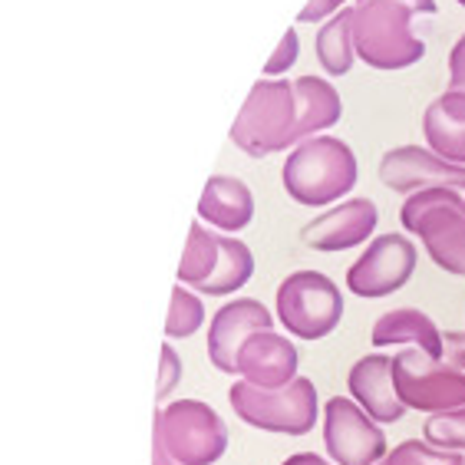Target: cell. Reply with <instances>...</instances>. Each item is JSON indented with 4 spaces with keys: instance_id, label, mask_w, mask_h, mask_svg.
Listing matches in <instances>:
<instances>
[{
    "instance_id": "obj_1",
    "label": "cell",
    "mask_w": 465,
    "mask_h": 465,
    "mask_svg": "<svg viewBox=\"0 0 465 465\" xmlns=\"http://www.w3.org/2000/svg\"><path fill=\"white\" fill-rule=\"evenodd\" d=\"M360 179L357 155L337 135H313L297 143L284 159V192L304 208L337 205L353 192Z\"/></svg>"
},
{
    "instance_id": "obj_2",
    "label": "cell",
    "mask_w": 465,
    "mask_h": 465,
    "mask_svg": "<svg viewBox=\"0 0 465 465\" xmlns=\"http://www.w3.org/2000/svg\"><path fill=\"white\" fill-rule=\"evenodd\" d=\"M400 224L446 274L465 278V202L456 188H422L400 205Z\"/></svg>"
},
{
    "instance_id": "obj_3",
    "label": "cell",
    "mask_w": 465,
    "mask_h": 465,
    "mask_svg": "<svg viewBox=\"0 0 465 465\" xmlns=\"http://www.w3.org/2000/svg\"><path fill=\"white\" fill-rule=\"evenodd\" d=\"M416 10L403 0H357L353 46L373 70H406L426 56V44L412 34Z\"/></svg>"
},
{
    "instance_id": "obj_4",
    "label": "cell",
    "mask_w": 465,
    "mask_h": 465,
    "mask_svg": "<svg viewBox=\"0 0 465 465\" xmlns=\"http://www.w3.org/2000/svg\"><path fill=\"white\" fill-rule=\"evenodd\" d=\"M297 96L291 80H258L232 123V143L251 159L294 149Z\"/></svg>"
},
{
    "instance_id": "obj_5",
    "label": "cell",
    "mask_w": 465,
    "mask_h": 465,
    "mask_svg": "<svg viewBox=\"0 0 465 465\" xmlns=\"http://www.w3.org/2000/svg\"><path fill=\"white\" fill-rule=\"evenodd\" d=\"M228 403L234 416L254 430L278 432V436H307L321 420V400L317 386L307 376H297L294 383L264 390V386L234 383L228 390Z\"/></svg>"
},
{
    "instance_id": "obj_6",
    "label": "cell",
    "mask_w": 465,
    "mask_h": 465,
    "mask_svg": "<svg viewBox=\"0 0 465 465\" xmlns=\"http://www.w3.org/2000/svg\"><path fill=\"white\" fill-rule=\"evenodd\" d=\"M153 446L182 465H215L228 449V426L202 400H175L155 412Z\"/></svg>"
},
{
    "instance_id": "obj_7",
    "label": "cell",
    "mask_w": 465,
    "mask_h": 465,
    "mask_svg": "<svg viewBox=\"0 0 465 465\" xmlns=\"http://www.w3.org/2000/svg\"><path fill=\"white\" fill-rule=\"evenodd\" d=\"M274 313L281 327L301 341H323L343 317V294L321 271H294L278 284Z\"/></svg>"
},
{
    "instance_id": "obj_8",
    "label": "cell",
    "mask_w": 465,
    "mask_h": 465,
    "mask_svg": "<svg viewBox=\"0 0 465 465\" xmlns=\"http://www.w3.org/2000/svg\"><path fill=\"white\" fill-rule=\"evenodd\" d=\"M393 383L406 410L426 412V416L465 406L462 370L416 347H403L393 357Z\"/></svg>"
},
{
    "instance_id": "obj_9",
    "label": "cell",
    "mask_w": 465,
    "mask_h": 465,
    "mask_svg": "<svg viewBox=\"0 0 465 465\" xmlns=\"http://www.w3.org/2000/svg\"><path fill=\"white\" fill-rule=\"evenodd\" d=\"M323 446L333 465H380L386 459V432L350 396H331L323 406Z\"/></svg>"
},
{
    "instance_id": "obj_10",
    "label": "cell",
    "mask_w": 465,
    "mask_h": 465,
    "mask_svg": "<svg viewBox=\"0 0 465 465\" xmlns=\"http://www.w3.org/2000/svg\"><path fill=\"white\" fill-rule=\"evenodd\" d=\"M416 261H420L416 244L406 234H396V232L380 234L347 268L350 294L363 297V301L396 294L416 274Z\"/></svg>"
},
{
    "instance_id": "obj_11",
    "label": "cell",
    "mask_w": 465,
    "mask_h": 465,
    "mask_svg": "<svg viewBox=\"0 0 465 465\" xmlns=\"http://www.w3.org/2000/svg\"><path fill=\"white\" fill-rule=\"evenodd\" d=\"M380 182L403 195L422 192V188L465 192V165L446 162L430 145H396L380 159Z\"/></svg>"
},
{
    "instance_id": "obj_12",
    "label": "cell",
    "mask_w": 465,
    "mask_h": 465,
    "mask_svg": "<svg viewBox=\"0 0 465 465\" xmlns=\"http://www.w3.org/2000/svg\"><path fill=\"white\" fill-rule=\"evenodd\" d=\"M261 331H274V313L261 301L238 297L232 304H224L208 327V360H212V367L222 370V373H238V353Z\"/></svg>"
},
{
    "instance_id": "obj_13",
    "label": "cell",
    "mask_w": 465,
    "mask_h": 465,
    "mask_svg": "<svg viewBox=\"0 0 465 465\" xmlns=\"http://www.w3.org/2000/svg\"><path fill=\"white\" fill-rule=\"evenodd\" d=\"M376 224H380V208L370 198H347L307 222L301 228V244L311 251H323V254H337V251H350L370 242Z\"/></svg>"
},
{
    "instance_id": "obj_14",
    "label": "cell",
    "mask_w": 465,
    "mask_h": 465,
    "mask_svg": "<svg viewBox=\"0 0 465 465\" xmlns=\"http://www.w3.org/2000/svg\"><path fill=\"white\" fill-rule=\"evenodd\" d=\"M347 390L350 400L363 406L370 420L380 426L400 422L406 416V406L393 383V357H386V353L360 357L347 373Z\"/></svg>"
},
{
    "instance_id": "obj_15",
    "label": "cell",
    "mask_w": 465,
    "mask_h": 465,
    "mask_svg": "<svg viewBox=\"0 0 465 465\" xmlns=\"http://www.w3.org/2000/svg\"><path fill=\"white\" fill-rule=\"evenodd\" d=\"M238 373L244 383L264 386V390H278V386L294 383L301 376V353L287 337L274 331L254 333L238 353Z\"/></svg>"
},
{
    "instance_id": "obj_16",
    "label": "cell",
    "mask_w": 465,
    "mask_h": 465,
    "mask_svg": "<svg viewBox=\"0 0 465 465\" xmlns=\"http://www.w3.org/2000/svg\"><path fill=\"white\" fill-rule=\"evenodd\" d=\"M198 218L218 232H244L254 218V195L234 175H212L198 202Z\"/></svg>"
},
{
    "instance_id": "obj_17",
    "label": "cell",
    "mask_w": 465,
    "mask_h": 465,
    "mask_svg": "<svg viewBox=\"0 0 465 465\" xmlns=\"http://www.w3.org/2000/svg\"><path fill=\"white\" fill-rule=\"evenodd\" d=\"M370 341L376 350L383 347H416L430 357L442 360V331L436 327L430 313L416 311V307H396L383 313L370 331Z\"/></svg>"
},
{
    "instance_id": "obj_18",
    "label": "cell",
    "mask_w": 465,
    "mask_h": 465,
    "mask_svg": "<svg viewBox=\"0 0 465 465\" xmlns=\"http://www.w3.org/2000/svg\"><path fill=\"white\" fill-rule=\"evenodd\" d=\"M422 135L432 153L465 165V93L446 90L422 113Z\"/></svg>"
},
{
    "instance_id": "obj_19",
    "label": "cell",
    "mask_w": 465,
    "mask_h": 465,
    "mask_svg": "<svg viewBox=\"0 0 465 465\" xmlns=\"http://www.w3.org/2000/svg\"><path fill=\"white\" fill-rule=\"evenodd\" d=\"M297 96V125H294V143H304L313 135H323V129L341 123L343 103L341 93L331 80L323 76H297L294 80Z\"/></svg>"
},
{
    "instance_id": "obj_20",
    "label": "cell",
    "mask_w": 465,
    "mask_h": 465,
    "mask_svg": "<svg viewBox=\"0 0 465 465\" xmlns=\"http://www.w3.org/2000/svg\"><path fill=\"white\" fill-rule=\"evenodd\" d=\"M357 46H353V7L333 14L317 30V60L331 76H343L353 66Z\"/></svg>"
},
{
    "instance_id": "obj_21",
    "label": "cell",
    "mask_w": 465,
    "mask_h": 465,
    "mask_svg": "<svg viewBox=\"0 0 465 465\" xmlns=\"http://www.w3.org/2000/svg\"><path fill=\"white\" fill-rule=\"evenodd\" d=\"M251 274H254V254H251V248L244 242H238V238H232V234H222V258L215 264V274L202 287V294H234V291H242L248 284Z\"/></svg>"
},
{
    "instance_id": "obj_22",
    "label": "cell",
    "mask_w": 465,
    "mask_h": 465,
    "mask_svg": "<svg viewBox=\"0 0 465 465\" xmlns=\"http://www.w3.org/2000/svg\"><path fill=\"white\" fill-rule=\"evenodd\" d=\"M218 258H222V234L208 232L202 224H192L185 254H182V264H179V281L188 287H195V291H202L205 281L215 274Z\"/></svg>"
},
{
    "instance_id": "obj_23",
    "label": "cell",
    "mask_w": 465,
    "mask_h": 465,
    "mask_svg": "<svg viewBox=\"0 0 465 465\" xmlns=\"http://www.w3.org/2000/svg\"><path fill=\"white\" fill-rule=\"evenodd\" d=\"M205 323V307L188 287H175L172 291V307H169V321H165V337L169 341H185Z\"/></svg>"
},
{
    "instance_id": "obj_24",
    "label": "cell",
    "mask_w": 465,
    "mask_h": 465,
    "mask_svg": "<svg viewBox=\"0 0 465 465\" xmlns=\"http://www.w3.org/2000/svg\"><path fill=\"white\" fill-rule=\"evenodd\" d=\"M383 465H465L462 452L439 449L426 439H403L396 449H390Z\"/></svg>"
},
{
    "instance_id": "obj_25",
    "label": "cell",
    "mask_w": 465,
    "mask_h": 465,
    "mask_svg": "<svg viewBox=\"0 0 465 465\" xmlns=\"http://www.w3.org/2000/svg\"><path fill=\"white\" fill-rule=\"evenodd\" d=\"M422 439L439 449L465 452V406L426 416V422H422Z\"/></svg>"
},
{
    "instance_id": "obj_26",
    "label": "cell",
    "mask_w": 465,
    "mask_h": 465,
    "mask_svg": "<svg viewBox=\"0 0 465 465\" xmlns=\"http://www.w3.org/2000/svg\"><path fill=\"white\" fill-rule=\"evenodd\" d=\"M297 54H301V44H297V30L291 27L284 34V40H281V46L274 50V56L264 63V73H268V80H281V73H287L297 63Z\"/></svg>"
},
{
    "instance_id": "obj_27",
    "label": "cell",
    "mask_w": 465,
    "mask_h": 465,
    "mask_svg": "<svg viewBox=\"0 0 465 465\" xmlns=\"http://www.w3.org/2000/svg\"><path fill=\"white\" fill-rule=\"evenodd\" d=\"M179 376H182V360H179V353L169 347V341H165L162 343V370H159V390H155V396L165 400V396L179 386Z\"/></svg>"
},
{
    "instance_id": "obj_28",
    "label": "cell",
    "mask_w": 465,
    "mask_h": 465,
    "mask_svg": "<svg viewBox=\"0 0 465 465\" xmlns=\"http://www.w3.org/2000/svg\"><path fill=\"white\" fill-rule=\"evenodd\" d=\"M449 90L465 93V34L459 36L449 54Z\"/></svg>"
},
{
    "instance_id": "obj_29",
    "label": "cell",
    "mask_w": 465,
    "mask_h": 465,
    "mask_svg": "<svg viewBox=\"0 0 465 465\" xmlns=\"http://www.w3.org/2000/svg\"><path fill=\"white\" fill-rule=\"evenodd\" d=\"M442 360L465 373V331H442Z\"/></svg>"
},
{
    "instance_id": "obj_30",
    "label": "cell",
    "mask_w": 465,
    "mask_h": 465,
    "mask_svg": "<svg viewBox=\"0 0 465 465\" xmlns=\"http://www.w3.org/2000/svg\"><path fill=\"white\" fill-rule=\"evenodd\" d=\"M343 0H311L304 10H301V24H313V20H331L333 14H341Z\"/></svg>"
},
{
    "instance_id": "obj_31",
    "label": "cell",
    "mask_w": 465,
    "mask_h": 465,
    "mask_svg": "<svg viewBox=\"0 0 465 465\" xmlns=\"http://www.w3.org/2000/svg\"><path fill=\"white\" fill-rule=\"evenodd\" d=\"M281 465H333L331 459H323L321 452H297V456L284 459Z\"/></svg>"
},
{
    "instance_id": "obj_32",
    "label": "cell",
    "mask_w": 465,
    "mask_h": 465,
    "mask_svg": "<svg viewBox=\"0 0 465 465\" xmlns=\"http://www.w3.org/2000/svg\"><path fill=\"white\" fill-rule=\"evenodd\" d=\"M416 14H436V0H403Z\"/></svg>"
},
{
    "instance_id": "obj_33",
    "label": "cell",
    "mask_w": 465,
    "mask_h": 465,
    "mask_svg": "<svg viewBox=\"0 0 465 465\" xmlns=\"http://www.w3.org/2000/svg\"><path fill=\"white\" fill-rule=\"evenodd\" d=\"M153 465H182V462H175L172 456H165L159 446H153Z\"/></svg>"
},
{
    "instance_id": "obj_34",
    "label": "cell",
    "mask_w": 465,
    "mask_h": 465,
    "mask_svg": "<svg viewBox=\"0 0 465 465\" xmlns=\"http://www.w3.org/2000/svg\"><path fill=\"white\" fill-rule=\"evenodd\" d=\"M459 4H462V7H465V0H459Z\"/></svg>"
},
{
    "instance_id": "obj_35",
    "label": "cell",
    "mask_w": 465,
    "mask_h": 465,
    "mask_svg": "<svg viewBox=\"0 0 465 465\" xmlns=\"http://www.w3.org/2000/svg\"><path fill=\"white\" fill-rule=\"evenodd\" d=\"M380 465H383V462H380Z\"/></svg>"
}]
</instances>
